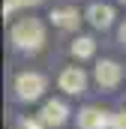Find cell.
<instances>
[{"mask_svg": "<svg viewBox=\"0 0 126 129\" xmlns=\"http://www.w3.org/2000/svg\"><path fill=\"white\" fill-rule=\"evenodd\" d=\"M9 36H12L15 48H21V51H39L42 42H45V27L36 18H21V21L12 24V33Z\"/></svg>", "mask_w": 126, "mask_h": 129, "instance_id": "1", "label": "cell"}, {"mask_svg": "<svg viewBox=\"0 0 126 129\" xmlns=\"http://www.w3.org/2000/svg\"><path fill=\"white\" fill-rule=\"evenodd\" d=\"M15 90H18V99H39L42 96V90H45V78L39 75V72H21L18 78H15Z\"/></svg>", "mask_w": 126, "mask_h": 129, "instance_id": "2", "label": "cell"}, {"mask_svg": "<svg viewBox=\"0 0 126 129\" xmlns=\"http://www.w3.org/2000/svg\"><path fill=\"white\" fill-rule=\"evenodd\" d=\"M84 87H87V75L78 69V66H66L60 72V90H66V93H84Z\"/></svg>", "mask_w": 126, "mask_h": 129, "instance_id": "3", "label": "cell"}, {"mask_svg": "<svg viewBox=\"0 0 126 129\" xmlns=\"http://www.w3.org/2000/svg\"><path fill=\"white\" fill-rule=\"evenodd\" d=\"M120 75H123V69H120L117 60H99L96 63V81L102 87H117L120 84Z\"/></svg>", "mask_w": 126, "mask_h": 129, "instance_id": "4", "label": "cell"}, {"mask_svg": "<svg viewBox=\"0 0 126 129\" xmlns=\"http://www.w3.org/2000/svg\"><path fill=\"white\" fill-rule=\"evenodd\" d=\"M111 120L114 117H108V111H102V108H84V111H78V126L81 129H105V126H111Z\"/></svg>", "mask_w": 126, "mask_h": 129, "instance_id": "5", "label": "cell"}, {"mask_svg": "<svg viewBox=\"0 0 126 129\" xmlns=\"http://www.w3.org/2000/svg\"><path fill=\"white\" fill-rule=\"evenodd\" d=\"M66 105L63 102H54V99H48L45 105H42V111H39V120L45 123V126H63L66 123Z\"/></svg>", "mask_w": 126, "mask_h": 129, "instance_id": "6", "label": "cell"}, {"mask_svg": "<svg viewBox=\"0 0 126 129\" xmlns=\"http://www.w3.org/2000/svg\"><path fill=\"white\" fill-rule=\"evenodd\" d=\"M87 21L99 27V30H105V27H111V21H114V9L108 6V3H93L90 9H87Z\"/></svg>", "mask_w": 126, "mask_h": 129, "instance_id": "7", "label": "cell"}, {"mask_svg": "<svg viewBox=\"0 0 126 129\" xmlns=\"http://www.w3.org/2000/svg\"><path fill=\"white\" fill-rule=\"evenodd\" d=\"M51 21L63 27V30H75L78 27V21H81V15H78V9H72V6H63V9H54L51 12Z\"/></svg>", "mask_w": 126, "mask_h": 129, "instance_id": "8", "label": "cell"}, {"mask_svg": "<svg viewBox=\"0 0 126 129\" xmlns=\"http://www.w3.org/2000/svg\"><path fill=\"white\" fill-rule=\"evenodd\" d=\"M96 51V42L90 36H78L75 42H72V57H78V60H84V57H93Z\"/></svg>", "mask_w": 126, "mask_h": 129, "instance_id": "9", "label": "cell"}, {"mask_svg": "<svg viewBox=\"0 0 126 129\" xmlns=\"http://www.w3.org/2000/svg\"><path fill=\"white\" fill-rule=\"evenodd\" d=\"M39 3H42V0H6V3H3V15L9 18L15 9H21V6H39Z\"/></svg>", "mask_w": 126, "mask_h": 129, "instance_id": "10", "label": "cell"}, {"mask_svg": "<svg viewBox=\"0 0 126 129\" xmlns=\"http://www.w3.org/2000/svg\"><path fill=\"white\" fill-rule=\"evenodd\" d=\"M111 129H126V111H123V114H114V120H111Z\"/></svg>", "mask_w": 126, "mask_h": 129, "instance_id": "11", "label": "cell"}, {"mask_svg": "<svg viewBox=\"0 0 126 129\" xmlns=\"http://www.w3.org/2000/svg\"><path fill=\"white\" fill-rule=\"evenodd\" d=\"M21 129H45V123H42V120H24Z\"/></svg>", "mask_w": 126, "mask_h": 129, "instance_id": "12", "label": "cell"}, {"mask_svg": "<svg viewBox=\"0 0 126 129\" xmlns=\"http://www.w3.org/2000/svg\"><path fill=\"white\" fill-rule=\"evenodd\" d=\"M120 39H123V42H126V24H123V27H120Z\"/></svg>", "mask_w": 126, "mask_h": 129, "instance_id": "13", "label": "cell"}, {"mask_svg": "<svg viewBox=\"0 0 126 129\" xmlns=\"http://www.w3.org/2000/svg\"><path fill=\"white\" fill-rule=\"evenodd\" d=\"M123 3H126V0H123Z\"/></svg>", "mask_w": 126, "mask_h": 129, "instance_id": "14", "label": "cell"}]
</instances>
